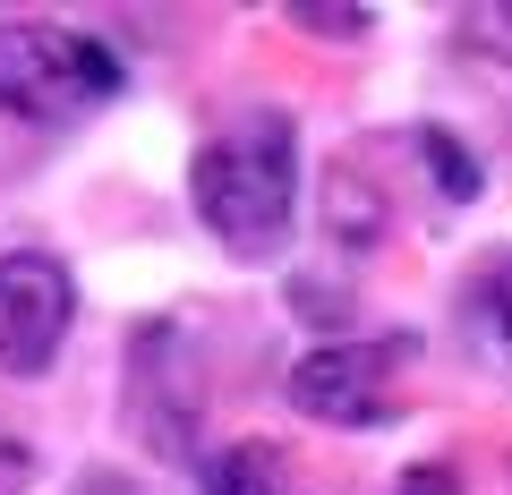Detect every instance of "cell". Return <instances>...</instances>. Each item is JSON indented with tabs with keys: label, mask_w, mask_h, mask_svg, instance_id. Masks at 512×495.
Wrapping results in <instances>:
<instances>
[{
	"label": "cell",
	"mask_w": 512,
	"mask_h": 495,
	"mask_svg": "<svg viewBox=\"0 0 512 495\" xmlns=\"http://www.w3.org/2000/svg\"><path fill=\"white\" fill-rule=\"evenodd\" d=\"M402 495H453V470H410Z\"/></svg>",
	"instance_id": "cell-11"
},
{
	"label": "cell",
	"mask_w": 512,
	"mask_h": 495,
	"mask_svg": "<svg viewBox=\"0 0 512 495\" xmlns=\"http://www.w3.org/2000/svg\"><path fill=\"white\" fill-rule=\"evenodd\" d=\"M419 163L436 171V188H444V197H453V205H470L478 188H487V171L470 163V146H461L453 129H419Z\"/></svg>",
	"instance_id": "cell-8"
},
{
	"label": "cell",
	"mask_w": 512,
	"mask_h": 495,
	"mask_svg": "<svg viewBox=\"0 0 512 495\" xmlns=\"http://www.w3.org/2000/svg\"><path fill=\"white\" fill-rule=\"evenodd\" d=\"M205 495H291V453L265 444V436L222 444V453L205 461Z\"/></svg>",
	"instance_id": "cell-6"
},
{
	"label": "cell",
	"mask_w": 512,
	"mask_h": 495,
	"mask_svg": "<svg viewBox=\"0 0 512 495\" xmlns=\"http://www.w3.org/2000/svg\"><path fill=\"white\" fill-rule=\"evenodd\" d=\"M188 197H197V222L231 257H248V265L282 257L291 205H299V129H291V111L256 103L239 120H222L197 146V163H188Z\"/></svg>",
	"instance_id": "cell-1"
},
{
	"label": "cell",
	"mask_w": 512,
	"mask_h": 495,
	"mask_svg": "<svg viewBox=\"0 0 512 495\" xmlns=\"http://www.w3.org/2000/svg\"><path fill=\"white\" fill-rule=\"evenodd\" d=\"M282 18L299 26V35H325V43H350V35H367V18L376 9H359V0H291Z\"/></svg>",
	"instance_id": "cell-9"
},
{
	"label": "cell",
	"mask_w": 512,
	"mask_h": 495,
	"mask_svg": "<svg viewBox=\"0 0 512 495\" xmlns=\"http://www.w3.org/2000/svg\"><path fill=\"white\" fill-rule=\"evenodd\" d=\"M325 231L342 239V248H367V239L384 231V188L359 180V163H333L325 171Z\"/></svg>",
	"instance_id": "cell-7"
},
{
	"label": "cell",
	"mask_w": 512,
	"mask_h": 495,
	"mask_svg": "<svg viewBox=\"0 0 512 495\" xmlns=\"http://www.w3.org/2000/svg\"><path fill=\"white\" fill-rule=\"evenodd\" d=\"M77 495H137L128 478H111V470H94V478H77Z\"/></svg>",
	"instance_id": "cell-12"
},
{
	"label": "cell",
	"mask_w": 512,
	"mask_h": 495,
	"mask_svg": "<svg viewBox=\"0 0 512 495\" xmlns=\"http://www.w3.org/2000/svg\"><path fill=\"white\" fill-rule=\"evenodd\" d=\"M69 316H77V282L60 257H43V248L0 257V367L9 376H43L52 350L69 342Z\"/></svg>",
	"instance_id": "cell-3"
},
{
	"label": "cell",
	"mask_w": 512,
	"mask_h": 495,
	"mask_svg": "<svg viewBox=\"0 0 512 495\" xmlns=\"http://www.w3.org/2000/svg\"><path fill=\"white\" fill-rule=\"evenodd\" d=\"M461 342H470L478 367L512 376V257H487L461 282Z\"/></svg>",
	"instance_id": "cell-5"
},
{
	"label": "cell",
	"mask_w": 512,
	"mask_h": 495,
	"mask_svg": "<svg viewBox=\"0 0 512 495\" xmlns=\"http://www.w3.org/2000/svg\"><path fill=\"white\" fill-rule=\"evenodd\" d=\"M291 410H308L325 427H376L393 410V350L325 342L308 359H291Z\"/></svg>",
	"instance_id": "cell-4"
},
{
	"label": "cell",
	"mask_w": 512,
	"mask_h": 495,
	"mask_svg": "<svg viewBox=\"0 0 512 495\" xmlns=\"http://www.w3.org/2000/svg\"><path fill=\"white\" fill-rule=\"evenodd\" d=\"M120 94V60L69 26H0V111L77 120Z\"/></svg>",
	"instance_id": "cell-2"
},
{
	"label": "cell",
	"mask_w": 512,
	"mask_h": 495,
	"mask_svg": "<svg viewBox=\"0 0 512 495\" xmlns=\"http://www.w3.org/2000/svg\"><path fill=\"white\" fill-rule=\"evenodd\" d=\"M461 52L478 60H512V0H478V9H461Z\"/></svg>",
	"instance_id": "cell-10"
}]
</instances>
